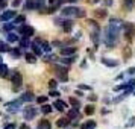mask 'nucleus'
Listing matches in <instances>:
<instances>
[{
    "label": "nucleus",
    "instance_id": "f257e3e1",
    "mask_svg": "<svg viewBox=\"0 0 135 129\" xmlns=\"http://www.w3.org/2000/svg\"><path fill=\"white\" fill-rule=\"evenodd\" d=\"M123 26H124V23H123L122 20H118V18L109 20V25H108L106 31H105V34H106L105 43H106L108 47H114V44L117 43V38L120 35V31L123 29Z\"/></svg>",
    "mask_w": 135,
    "mask_h": 129
},
{
    "label": "nucleus",
    "instance_id": "f03ea898",
    "mask_svg": "<svg viewBox=\"0 0 135 129\" xmlns=\"http://www.w3.org/2000/svg\"><path fill=\"white\" fill-rule=\"evenodd\" d=\"M64 17H78V12H79V8L76 6H65L61 11Z\"/></svg>",
    "mask_w": 135,
    "mask_h": 129
},
{
    "label": "nucleus",
    "instance_id": "7ed1b4c3",
    "mask_svg": "<svg viewBox=\"0 0 135 129\" xmlns=\"http://www.w3.org/2000/svg\"><path fill=\"white\" fill-rule=\"evenodd\" d=\"M123 31H124L126 40H132V37H134V34H135V26L132 25V23H124Z\"/></svg>",
    "mask_w": 135,
    "mask_h": 129
},
{
    "label": "nucleus",
    "instance_id": "20e7f679",
    "mask_svg": "<svg viewBox=\"0 0 135 129\" xmlns=\"http://www.w3.org/2000/svg\"><path fill=\"white\" fill-rule=\"evenodd\" d=\"M23 116H25L26 120H32V118H35L37 116V108L35 106H27L23 109Z\"/></svg>",
    "mask_w": 135,
    "mask_h": 129
},
{
    "label": "nucleus",
    "instance_id": "39448f33",
    "mask_svg": "<svg viewBox=\"0 0 135 129\" xmlns=\"http://www.w3.org/2000/svg\"><path fill=\"white\" fill-rule=\"evenodd\" d=\"M56 76H58V79H59V80H62V82H67V79H68L67 68L56 67Z\"/></svg>",
    "mask_w": 135,
    "mask_h": 129
},
{
    "label": "nucleus",
    "instance_id": "423d86ee",
    "mask_svg": "<svg viewBox=\"0 0 135 129\" xmlns=\"http://www.w3.org/2000/svg\"><path fill=\"white\" fill-rule=\"evenodd\" d=\"M20 32H21V35L26 38H31L33 34H35V31H33V27L32 26H21V29H20Z\"/></svg>",
    "mask_w": 135,
    "mask_h": 129
},
{
    "label": "nucleus",
    "instance_id": "0eeeda50",
    "mask_svg": "<svg viewBox=\"0 0 135 129\" xmlns=\"http://www.w3.org/2000/svg\"><path fill=\"white\" fill-rule=\"evenodd\" d=\"M11 82L14 84L15 88H18L20 84H21V74H20L18 71H12V73H11Z\"/></svg>",
    "mask_w": 135,
    "mask_h": 129
},
{
    "label": "nucleus",
    "instance_id": "6e6552de",
    "mask_svg": "<svg viewBox=\"0 0 135 129\" xmlns=\"http://www.w3.org/2000/svg\"><path fill=\"white\" fill-rule=\"evenodd\" d=\"M17 17V12L15 11H5V12L0 15V21H8L11 18H15Z\"/></svg>",
    "mask_w": 135,
    "mask_h": 129
},
{
    "label": "nucleus",
    "instance_id": "1a4fd4ad",
    "mask_svg": "<svg viewBox=\"0 0 135 129\" xmlns=\"http://www.w3.org/2000/svg\"><path fill=\"white\" fill-rule=\"evenodd\" d=\"M33 43H37L41 46V49L44 50V52H50L52 50V47H50V44L47 43V41H44V40H41V38H35V41Z\"/></svg>",
    "mask_w": 135,
    "mask_h": 129
},
{
    "label": "nucleus",
    "instance_id": "9d476101",
    "mask_svg": "<svg viewBox=\"0 0 135 129\" xmlns=\"http://www.w3.org/2000/svg\"><path fill=\"white\" fill-rule=\"evenodd\" d=\"M73 53H76V47H62L61 49L62 56H68V55H73Z\"/></svg>",
    "mask_w": 135,
    "mask_h": 129
},
{
    "label": "nucleus",
    "instance_id": "9b49d317",
    "mask_svg": "<svg viewBox=\"0 0 135 129\" xmlns=\"http://www.w3.org/2000/svg\"><path fill=\"white\" fill-rule=\"evenodd\" d=\"M8 111L9 112H17L20 109V102H12V103H8Z\"/></svg>",
    "mask_w": 135,
    "mask_h": 129
},
{
    "label": "nucleus",
    "instance_id": "f8f14e48",
    "mask_svg": "<svg viewBox=\"0 0 135 129\" xmlns=\"http://www.w3.org/2000/svg\"><path fill=\"white\" fill-rule=\"evenodd\" d=\"M102 64L108 65V67H117V65H118V62L117 61H114V59H108V58H102Z\"/></svg>",
    "mask_w": 135,
    "mask_h": 129
},
{
    "label": "nucleus",
    "instance_id": "ddd939ff",
    "mask_svg": "<svg viewBox=\"0 0 135 129\" xmlns=\"http://www.w3.org/2000/svg\"><path fill=\"white\" fill-rule=\"evenodd\" d=\"M33 94H32L31 91H26V93H23V94H21V100H23V102H32V100H33Z\"/></svg>",
    "mask_w": 135,
    "mask_h": 129
},
{
    "label": "nucleus",
    "instance_id": "4468645a",
    "mask_svg": "<svg viewBox=\"0 0 135 129\" xmlns=\"http://www.w3.org/2000/svg\"><path fill=\"white\" fill-rule=\"evenodd\" d=\"M80 129H96V122L94 120H88V122H85L80 126Z\"/></svg>",
    "mask_w": 135,
    "mask_h": 129
},
{
    "label": "nucleus",
    "instance_id": "2eb2a0df",
    "mask_svg": "<svg viewBox=\"0 0 135 129\" xmlns=\"http://www.w3.org/2000/svg\"><path fill=\"white\" fill-rule=\"evenodd\" d=\"M25 58L29 64H35V62H37V55H35V53H26Z\"/></svg>",
    "mask_w": 135,
    "mask_h": 129
},
{
    "label": "nucleus",
    "instance_id": "dca6fc26",
    "mask_svg": "<svg viewBox=\"0 0 135 129\" xmlns=\"http://www.w3.org/2000/svg\"><path fill=\"white\" fill-rule=\"evenodd\" d=\"M53 106H55L58 111H64L65 108H67V105H65V102H62V100H56L55 103H53Z\"/></svg>",
    "mask_w": 135,
    "mask_h": 129
},
{
    "label": "nucleus",
    "instance_id": "f3484780",
    "mask_svg": "<svg viewBox=\"0 0 135 129\" xmlns=\"http://www.w3.org/2000/svg\"><path fill=\"white\" fill-rule=\"evenodd\" d=\"M6 40H8V43H15V41H18V35L14 34V32H9L6 35Z\"/></svg>",
    "mask_w": 135,
    "mask_h": 129
},
{
    "label": "nucleus",
    "instance_id": "a211bd4d",
    "mask_svg": "<svg viewBox=\"0 0 135 129\" xmlns=\"http://www.w3.org/2000/svg\"><path fill=\"white\" fill-rule=\"evenodd\" d=\"M106 11H105V9H96V11H94V17H96V18H105V17H106Z\"/></svg>",
    "mask_w": 135,
    "mask_h": 129
},
{
    "label": "nucleus",
    "instance_id": "6ab92c4d",
    "mask_svg": "<svg viewBox=\"0 0 135 129\" xmlns=\"http://www.w3.org/2000/svg\"><path fill=\"white\" fill-rule=\"evenodd\" d=\"M56 125H58V128H65V126L70 125V120H68V118H59V120L56 122Z\"/></svg>",
    "mask_w": 135,
    "mask_h": 129
},
{
    "label": "nucleus",
    "instance_id": "aec40b11",
    "mask_svg": "<svg viewBox=\"0 0 135 129\" xmlns=\"http://www.w3.org/2000/svg\"><path fill=\"white\" fill-rule=\"evenodd\" d=\"M32 50H33V53L35 55H41L43 53V49H41V46L37 43H32Z\"/></svg>",
    "mask_w": 135,
    "mask_h": 129
},
{
    "label": "nucleus",
    "instance_id": "412c9836",
    "mask_svg": "<svg viewBox=\"0 0 135 129\" xmlns=\"http://www.w3.org/2000/svg\"><path fill=\"white\" fill-rule=\"evenodd\" d=\"M38 129H50V122L49 120H41L38 123Z\"/></svg>",
    "mask_w": 135,
    "mask_h": 129
},
{
    "label": "nucleus",
    "instance_id": "4be33fe9",
    "mask_svg": "<svg viewBox=\"0 0 135 129\" xmlns=\"http://www.w3.org/2000/svg\"><path fill=\"white\" fill-rule=\"evenodd\" d=\"M68 117L70 118H78L79 117V109L78 108H71V109L68 111Z\"/></svg>",
    "mask_w": 135,
    "mask_h": 129
},
{
    "label": "nucleus",
    "instance_id": "5701e85b",
    "mask_svg": "<svg viewBox=\"0 0 135 129\" xmlns=\"http://www.w3.org/2000/svg\"><path fill=\"white\" fill-rule=\"evenodd\" d=\"M131 55H132V47L126 46V47L123 49V58H124V59H128V58H129Z\"/></svg>",
    "mask_w": 135,
    "mask_h": 129
},
{
    "label": "nucleus",
    "instance_id": "b1692460",
    "mask_svg": "<svg viewBox=\"0 0 135 129\" xmlns=\"http://www.w3.org/2000/svg\"><path fill=\"white\" fill-rule=\"evenodd\" d=\"M62 27H64V31H65V32H70L71 29H73V21H71V20H68V21H65Z\"/></svg>",
    "mask_w": 135,
    "mask_h": 129
},
{
    "label": "nucleus",
    "instance_id": "393cba45",
    "mask_svg": "<svg viewBox=\"0 0 135 129\" xmlns=\"http://www.w3.org/2000/svg\"><path fill=\"white\" fill-rule=\"evenodd\" d=\"M70 105H71L73 108H78V109L80 108V102L78 100V99H74V97H70Z\"/></svg>",
    "mask_w": 135,
    "mask_h": 129
},
{
    "label": "nucleus",
    "instance_id": "a878e982",
    "mask_svg": "<svg viewBox=\"0 0 135 129\" xmlns=\"http://www.w3.org/2000/svg\"><path fill=\"white\" fill-rule=\"evenodd\" d=\"M91 40H93V43L96 44V46L99 44V29H96V32L91 34Z\"/></svg>",
    "mask_w": 135,
    "mask_h": 129
},
{
    "label": "nucleus",
    "instance_id": "bb28decb",
    "mask_svg": "<svg viewBox=\"0 0 135 129\" xmlns=\"http://www.w3.org/2000/svg\"><path fill=\"white\" fill-rule=\"evenodd\" d=\"M84 111H85L86 116H91V114H94V111H96V109H94V106H93V105H86Z\"/></svg>",
    "mask_w": 135,
    "mask_h": 129
},
{
    "label": "nucleus",
    "instance_id": "cd10ccee",
    "mask_svg": "<svg viewBox=\"0 0 135 129\" xmlns=\"http://www.w3.org/2000/svg\"><path fill=\"white\" fill-rule=\"evenodd\" d=\"M25 15H17V17H15V18H14V25H20V23H25Z\"/></svg>",
    "mask_w": 135,
    "mask_h": 129
},
{
    "label": "nucleus",
    "instance_id": "c85d7f7f",
    "mask_svg": "<svg viewBox=\"0 0 135 129\" xmlns=\"http://www.w3.org/2000/svg\"><path fill=\"white\" fill-rule=\"evenodd\" d=\"M8 71H9V68H8V65H5V64H2L0 65V76H6Z\"/></svg>",
    "mask_w": 135,
    "mask_h": 129
},
{
    "label": "nucleus",
    "instance_id": "c756f323",
    "mask_svg": "<svg viewBox=\"0 0 135 129\" xmlns=\"http://www.w3.org/2000/svg\"><path fill=\"white\" fill-rule=\"evenodd\" d=\"M50 111H52V106H50L49 103H47V105L43 103V106H41V112H43V114H49Z\"/></svg>",
    "mask_w": 135,
    "mask_h": 129
},
{
    "label": "nucleus",
    "instance_id": "7c9ffc66",
    "mask_svg": "<svg viewBox=\"0 0 135 129\" xmlns=\"http://www.w3.org/2000/svg\"><path fill=\"white\" fill-rule=\"evenodd\" d=\"M46 0H35V9H43Z\"/></svg>",
    "mask_w": 135,
    "mask_h": 129
},
{
    "label": "nucleus",
    "instance_id": "2f4dec72",
    "mask_svg": "<svg viewBox=\"0 0 135 129\" xmlns=\"http://www.w3.org/2000/svg\"><path fill=\"white\" fill-rule=\"evenodd\" d=\"M64 64H73L74 61H76V56H70V58H64V59H61Z\"/></svg>",
    "mask_w": 135,
    "mask_h": 129
},
{
    "label": "nucleus",
    "instance_id": "473e14b6",
    "mask_svg": "<svg viewBox=\"0 0 135 129\" xmlns=\"http://www.w3.org/2000/svg\"><path fill=\"white\" fill-rule=\"evenodd\" d=\"M26 8L27 9H35V0H26Z\"/></svg>",
    "mask_w": 135,
    "mask_h": 129
},
{
    "label": "nucleus",
    "instance_id": "72a5a7b5",
    "mask_svg": "<svg viewBox=\"0 0 135 129\" xmlns=\"http://www.w3.org/2000/svg\"><path fill=\"white\" fill-rule=\"evenodd\" d=\"M0 52H11V49H9L5 43H2V41H0Z\"/></svg>",
    "mask_w": 135,
    "mask_h": 129
},
{
    "label": "nucleus",
    "instance_id": "f704fd0d",
    "mask_svg": "<svg viewBox=\"0 0 135 129\" xmlns=\"http://www.w3.org/2000/svg\"><path fill=\"white\" fill-rule=\"evenodd\" d=\"M37 102H38L40 105L46 103V102H47V96H40V97H37Z\"/></svg>",
    "mask_w": 135,
    "mask_h": 129
},
{
    "label": "nucleus",
    "instance_id": "c9c22d12",
    "mask_svg": "<svg viewBox=\"0 0 135 129\" xmlns=\"http://www.w3.org/2000/svg\"><path fill=\"white\" fill-rule=\"evenodd\" d=\"M56 85H58V82H56L55 79H50V80H49V87H50V90H55Z\"/></svg>",
    "mask_w": 135,
    "mask_h": 129
},
{
    "label": "nucleus",
    "instance_id": "e433bc0d",
    "mask_svg": "<svg viewBox=\"0 0 135 129\" xmlns=\"http://www.w3.org/2000/svg\"><path fill=\"white\" fill-rule=\"evenodd\" d=\"M20 44H21V47H23V49H26V47H27V46H29V41H27V38H23V40H21V41H20Z\"/></svg>",
    "mask_w": 135,
    "mask_h": 129
},
{
    "label": "nucleus",
    "instance_id": "4c0bfd02",
    "mask_svg": "<svg viewBox=\"0 0 135 129\" xmlns=\"http://www.w3.org/2000/svg\"><path fill=\"white\" fill-rule=\"evenodd\" d=\"M123 2H124V5L128 8H132L135 5V0H123Z\"/></svg>",
    "mask_w": 135,
    "mask_h": 129
},
{
    "label": "nucleus",
    "instance_id": "58836bf2",
    "mask_svg": "<svg viewBox=\"0 0 135 129\" xmlns=\"http://www.w3.org/2000/svg\"><path fill=\"white\" fill-rule=\"evenodd\" d=\"M64 23H65V21H64L62 18H55V25H58V26H64Z\"/></svg>",
    "mask_w": 135,
    "mask_h": 129
},
{
    "label": "nucleus",
    "instance_id": "ea45409f",
    "mask_svg": "<svg viewBox=\"0 0 135 129\" xmlns=\"http://www.w3.org/2000/svg\"><path fill=\"white\" fill-rule=\"evenodd\" d=\"M85 11H84V9H79V12H78V17H79V18H82V17H85Z\"/></svg>",
    "mask_w": 135,
    "mask_h": 129
},
{
    "label": "nucleus",
    "instance_id": "a19ab883",
    "mask_svg": "<svg viewBox=\"0 0 135 129\" xmlns=\"http://www.w3.org/2000/svg\"><path fill=\"white\" fill-rule=\"evenodd\" d=\"M50 96H52V97H58V96H59V93L55 91V90H52V91H50Z\"/></svg>",
    "mask_w": 135,
    "mask_h": 129
},
{
    "label": "nucleus",
    "instance_id": "79ce46f5",
    "mask_svg": "<svg viewBox=\"0 0 135 129\" xmlns=\"http://www.w3.org/2000/svg\"><path fill=\"white\" fill-rule=\"evenodd\" d=\"M12 27H14V23H11V25H5L3 29H5V31H9V29H12Z\"/></svg>",
    "mask_w": 135,
    "mask_h": 129
},
{
    "label": "nucleus",
    "instance_id": "37998d69",
    "mask_svg": "<svg viewBox=\"0 0 135 129\" xmlns=\"http://www.w3.org/2000/svg\"><path fill=\"white\" fill-rule=\"evenodd\" d=\"M5 129H15V125H14V123H11V125H6V126H5Z\"/></svg>",
    "mask_w": 135,
    "mask_h": 129
},
{
    "label": "nucleus",
    "instance_id": "c03bdc74",
    "mask_svg": "<svg viewBox=\"0 0 135 129\" xmlns=\"http://www.w3.org/2000/svg\"><path fill=\"white\" fill-rule=\"evenodd\" d=\"M128 73H129V74H134V73H135V67H131V68L128 70Z\"/></svg>",
    "mask_w": 135,
    "mask_h": 129
},
{
    "label": "nucleus",
    "instance_id": "a18cd8bd",
    "mask_svg": "<svg viewBox=\"0 0 135 129\" xmlns=\"http://www.w3.org/2000/svg\"><path fill=\"white\" fill-rule=\"evenodd\" d=\"M79 88L80 90H90V87L88 85H79Z\"/></svg>",
    "mask_w": 135,
    "mask_h": 129
},
{
    "label": "nucleus",
    "instance_id": "49530a36",
    "mask_svg": "<svg viewBox=\"0 0 135 129\" xmlns=\"http://www.w3.org/2000/svg\"><path fill=\"white\" fill-rule=\"evenodd\" d=\"M20 2H21V0H14V3H12V5H14V6H18V5H20Z\"/></svg>",
    "mask_w": 135,
    "mask_h": 129
},
{
    "label": "nucleus",
    "instance_id": "de8ad7c7",
    "mask_svg": "<svg viewBox=\"0 0 135 129\" xmlns=\"http://www.w3.org/2000/svg\"><path fill=\"white\" fill-rule=\"evenodd\" d=\"M5 5H6V2H5V0H0V8H3Z\"/></svg>",
    "mask_w": 135,
    "mask_h": 129
},
{
    "label": "nucleus",
    "instance_id": "09e8293b",
    "mask_svg": "<svg viewBox=\"0 0 135 129\" xmlns=\"http://www.w3.org/2000/svg\"><path fill=\"white\" fill-rule=\"evenodd\" d=\"M105 3H106L108 6H111V5H112V0H105Z\"/></svg>",
    "mask_w": 135,
    "mask_h": 129
},
{
    "label": "nucleus",
    "instance_id": "8fccbe9b",
    "mask_svg": "<svg viewBox=\"0 0 135 129\" xmlns=\"http://www.w3.org/2000/svg\"><path fill=\"white\" fill-rule=\"evenodd\" d=\"M90 100H91V102H94V100H97V97H96V96H90Z\"/></svg>",
    "mask_w": 135,
    "mask_h": 129
},
{
    "label": "nucleus",
    "instance_id": "3c124183",
    "mask_svg": "<svg viewBox=\"0 0 135 129\" xmlns=\"http://www.w3.org/2000/svg\"><path fill=\"white\" fill-rule=\"evenodd\" d=\"M20 129H29V126H27V125H21V126H20Z\"/></svg>",
    "mask_w": 135,
    "mask_h": 129
},
{
    "label": "nucleus",
    "instance_id": "603ef678",
    "mask_svg": "<svg viewBox=\"0 0 135 129\" xmlns=\"http://www.w3.org/2000/svg\"><path fill=\"white\" fill-rule=\"evenodd\" d=\"M65 2H68V3H76L78 0H65Z\"/></svg>",
    "mask_w": 135,
    "mask_h": 129
},
{
    "label": "nucleus",
    "instance_id": "864d4df0",
    "mask_svg": "<svg viewBox=\"0 0 135 129\" xmlns=\"http://www.w3.org/2000/svg\"><path fill=\"white\" fill-rule=\"evenodd\" d=\"M2 64H3V58H2V56H0V65H2Z\"/></svg>",
    "mask_w": 135,
    "mask_h": 129
},
{
    "label": "nucleus",
    "instance_id": "5fc2aeb1",
    "mask_svg": "<svg viewBox=\"0 0 135 129\" xmlns=\"http://www.w3.org/2000/svg\"><path fill=\"white\" fill-rule=\"evenodd\" d=\"M56 0H49V3H55Z\"/></svg>",
    "mask_w": 135,
    "mask_h": 129
},
{
    "label": "nucleus",
    "instance_id": "6e6d98bb",
    "mask_svg": "<svg viewBox=\"0 0 135 129\" xmlns=\"http://www.w3.org/2000/svg\"><path fill=\"white\" fill-rule=\"evenodd\" d=\"M134 94H135V93H134Z\"/></svg>",
    "mask_w": 135,
    "mask_h": 129
}]
</instances>
